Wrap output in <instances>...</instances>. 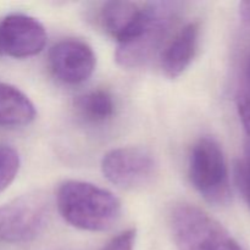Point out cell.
<instances>
[{
  "label": "cell",
  "instance_id": "6da1fadb",
  "mask_svg": "<svg viewBox=\"0 0 250 250\" xmlns=\"http://www.w3.org/2000/svg\"><path fill=\"white\" fill-rule=\"evenodd\" d=\"M56 205L68 225L87 232L109 231L122 212L121 202L114 193L76 180L65 181L59 186Z\"/></svg>",
  "mask_w": 250,
  "mask_h": 250
},
{
  "label": "cell",
  "instance_id": "7a4b0ae2",
  "mask_svg": "<svg viewBox=\"0 0 250 250\" xmlns=\"http://www.w3.org/2000/svg\"><path fill=\"white\" fill-rule=\"evenodd\" d=\"M188 177L194 189L216 207L231 200V183L224 149L212 137H202L192 146L188 159Z\"/></svg>",
  "mask_w": 250,
  "mask_h": 250
},
{
  "label": "cell",
  "instance_id": "3957f363",
  "mask_svg": "<svg viewBox=\"0 0 250 250\" xmlns=\"http://www.w3.org/2000/svg\"><path fill=\"white\" fill-rule=\"evenodd\" d=\"M170 229L178 250H242L217 220L194 205L176 207L170 215Z\"/></svg>",
  "mask_w": 250,
  "mask_h": 250
},
{
  "label": "cell",
  "instance_id": "277c9868",
  "mask_svg": "<svg viewBox=\"0 0 250 250\" xmlns=\"http://www.w3.org/2000/svg\"><path fill=\"white\" fill-rule=\"evenodd\" d=\"M146 21L137 38L124 45H117L115 59L122 67H142L155 58L175 26L181 11V2H149L146 4Z\"/></svg>",
  "mask_w": 250,
  "mask_h": 250
},
{
  "label": "cell",
  "instance_id": "5b68a950",
  "mask_svg": "<svg viewBox=\"0 0 250 250\" xmlns=\"http://www.w3.org/2000/svg\"><path fill=\"white\" fill-rule=\"evenodd\" d=\"M50 203L42 192L20 195L0 207V241L27 243L36 239L46 227Z\"/></svg>",
  "mask_w": 250,
  "mask_h": 250
},
{
  "label": "cell",
  "instance_id": "8992f818",
  "mask_svg": "<svg viewBox=\"0 0 250 250\" xmlns=\"http://www.w3.org/2000/svg\"><path fill=\"white\" fill-rule=\"evenodd\" d=\"M158 167L154 154L142 146L112 149L102 160L104 177L122 189H138L149 185L158 173Z\"/></svg>",
  "mask_w": 250,
  "mask_h": 250
},
{
  "label": "cell",
  "instance_id": "52a82bcc",
  "mask_svg": "<svg viewBox=\"0 0 250 250\" xmlns=\"http://www.w3.org/2000/svg\"><path fill=\"white\" fill-rule=\"evenodd\" d=\"M48 39L45 28L34 17L11 14L0 21V55L26 59L44 49Z\"/></svg>",
  "mask_w": 250,
  "mask_h": 250
},
{
  "label": "cell",
  "instance_id": "ba28073f",
  "mask_svg": "<svg viewBox=\"0 0 250 250\" xmlns=\"http://www.w3.org/2000/svg\"><path fill=\"white\" fill-rule=\"evenodd\" d=\"M97 66L92 46L80 39H65L49 51V67L54 77L66 84H80L89 80Z\"/></svg>",
  "mask_w": 250,
  "mask_h": 250
},
{
  "label": "cell",
  "instance_id": "9c48e42d",
  "mask_svg": "<svg viewBox=\"0 0 250 250\" xmlns=\"http://www.w3.org/2000/svg\"><path fill=\"white\" fill-rule=\"evenodd\" d=\"M146 5L131 1H107L100 9L99 21L103 29L124 45L137 38L146 21Z\"/></svg>",
  "mask_w": 250,
  "mask_h": 250
},
{
  "label": "cell",
  "instance_id": "30bf717a",
  "mask_svg": "<svg viewBox=\"0 0 250 250\" xmlns=\"http://www.w3.org/2000/svg\"><path fill=\"white\" fill-rule=\"evenodd\" d=\"M200 23L189 22L176 33L161 54V68L166 77L175 80L190 66L199 48Z\"/></svg>",
  "mask_w": 250,
  "mask_h": 250
},
{
  "label": "cell",
  "instance_id": "8fae6325",
  "mask_svg": "<svg viewBox=\"0 0 250 250\" xmlns=\"http://www.w3.org/2000/svg\"><path fill=\"white\" fill-rule=\"evenodd\" d=\"M36 116V106L23 92L14 85L0 82V127L28 126Z\"/></svg>",
  "mask_w": 250,
  "mask_h": 250
},
{
  "label": "cell",
  "instance_id": "7c38bea8",
  "mask_svg": "<svg viewBox=\"0 0 250 250\" xmlns=\"http://www.w3.org/2000/svg\"><path fill=\"white\" fill-rule=\"evenodd\" d=\"M78 115L90 124H104L115 114L114 97L105 89H94L84 93L76 100Z\"/></svg>",
  "mask_w": 250,
  "mask_h": 250
},
{
  "label": "cell",
  "instance_id": "4fadbf2b",
  "mask_svg": "<svg viewBox=\"0 0 250 250\" xmlns=\"http://www.w3.org/2000/svg\"><path fill=\"white\" fill-rule=\"evenodd\" d=\"M20 155L11 146H0V193L4 192L19 173Z\"/></svg>",
  "mask_w": 250,
  "mask_h": 250
},
{
  "label": "cell",
  "instance_id": "5bb4252c",
  "mask_svg": "<svg viewBox=\"0 0 250 250\" xmlns=\"http://www.w3.org/2000/svg\"><path fill=\"white\" fill-rule=\"evenodd\" d=\"M236 178L239 192L250 208V148L247 149L243 158L237 164Z\"/></svg>",
  "mask_w": 250,
  "mask_h": 250
},
{
  "label": "cell",
  "instance_id": "9a60e30c",
  "mask_svg": "<svg viewBox=\"0 0 250 250\" xmlns=\"http://www.w3.org/2000/svg\"><path fill=\"white\" fill-rule=\"evenodd\" d=\"M237 109H238V115L242 125H243L247 134L250 137V97L244 95V97L239 98Z\"/></svg>",
  "mask_w": 250,
  "mask_h": 250
},
{
  "label": "cell",
  "instance_id": "2e32d148",
  "mask_svg": "<svg viewBox=\"0 0 250 250\" xmlns=\"http://www.w3.org/2000/svg\"><path fill=\"white\" fill-rule=\"evenodd\" d=\"M239 15L242 21L250 26V1H242L239 4Z\"/></svg>",
  "mask_w": 250,
  "mask_h": 250
},
{
  "label": "cell",
  "instance_id": "e0dca14e",
  "mask_svg": "<svg viewBox=\"0 0 250 250\" xmlns=\"http://www.w3.org/2000/svg\"><path fill=\"white\" fill-rule=\"evenodd\" d=\"M244 75H246V81L247 84L249 85L250 88V51L248 54V58L246 60V67H244Z\"/></svg>",
  "mask_w": 250,
  "mask_h": 250
},
{
  "label": "cell",
  "instance_id": "ac0fdd59",
  "mask_svg": "<svg viewBox=\"0 0 250 250\" xmlns=\"http://www.w3.org/2000/svg\"><path fill=\"white\" fill-rule=\"evenodd\" d=\"M103 250H119V249H114V248H106V249H103Z\"/></svg>",
  "mask_w": 250,
  "mask_h": 250
}]
</instances>
